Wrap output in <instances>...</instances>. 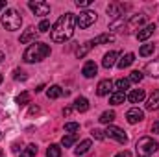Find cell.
I'll use <instances>...</instances> for the list:
<instances>
[{"label": "cell", "mask_w": 159, "mask_h": 157, "mask_svg": "<svg viewBox=\"0 0 159 157\" xmlns=\"http://www.w3.org/2000/svg\"><path fill=\"white\" fill-rule=\"evenodd\" d=\"M15 102H17V105H19V107L28 105V104H30V92H20V94L17 96V100H15Z\"/></svg>", "instance_id": "f1b7e54d"}, {"label": "cell", "mask_w": 159, "mask_h": 157, "mask_svg": "<svg viewBox=\"0 0 159 157\" xmlns=\"http://www.w3.org/2000/svg\"><path fill=\"white\" fill-rule=\"evenodd\" d=\"M144 118V113L139 109V107H131L128 113H126V120L129 122V124H137V122H141Z\"/></svg>", "instance_id": "ba28073f"}, {"label": "cell", "mask_w": 159, "mask_h": 157, "mask_svg": "<svg viewBox=\"0 0 159 157\" xmlns=\"http://www.w3.org/2000/svg\"><path fill=\"white\" fill-rule=\"evenodd\" d=\"M4 7H6V2H4V0H2V2H0V11H2V9H4Z\"/></svg>", "instance_id": "7bdbcfd3"}, {"label": "cell", "mask_w": 159, "mask_h": 157, "mask_svg": "<svg viewBox=\"0 0 159 157\" xmlns=\"http://www.w3.org/2000/svg\"><path fill=\"white\" fill-rule=\"evenodd\" d=\"M74 109L80 111V113H85V111L89 109V100L83 98V96H78V98L74 100Z\"/></svg>", "instance_id": "ffe728a7"}, {"label": "cell", "mask_w": 159, "mask_h": 157, "mask_svg": "<svg viewBox=\"0 0 159 157\" xmlns=\"http://www.w3.org/2000/svg\"><path fill=\"white\" fill-rule=\"evenodd\" d=\"M28 7L37 15V17H46L50 13V4L48 2H43V0H30L28 2Z\"/></svg>", "instance_id": "52a82bcc"}, {"label": "cell", "mask_w": 159, "mask_h": 157, "mask_svg": "<svg viewBox=\"0 0 159 157\" xmlns=\"http://www.w3.org/2000/svg\"><path fill=\"white\" fill-rule=\"evenodd\" d=\"M37 34H39V32H37V28H32V26H30L28 30H24V34L20 35V39H19V41H20L22 44H28V43H32V41L35 43Z\"/></svg>", "instance_id": "4fadbf2b"}, {"label": "cell", "mask_w": 159, "mask_h": 157, "mask_svg": "<svg viewBox=\"0 0 159 157\" xmlns=\"http://www.w3.org/2000/svg\"><path fill=\"white\" fill-rule=\"evenodd\" d=\"M115 157H131V154H129L128 150H124V152H119V154H117Z\"/></svg>", "instance_id": "f35d334b"}, {"label": "cell", "mask_w": 159, "mask_h": 157, "mask_svg": "<svg viewBox=\"0 0 159 157\" xmlns=\"http://www.w3.org/2000/svg\"><path fill=\"white\" fill-rule=\"evenodd\" d=\"M22 24V17L17 9H6V13L2 15V26L7 30V32H15L19 30Z\"/></svg>", "instance_id": "277c9868"}, {"label": "cell", "mask_w": 159, "mask_h": 157, "mask_svg": "<svg viewBox=\"0 0 159 157\" xmlns=\"http://www.w3.org/2000/svg\"><path fill=\"white\" fill-rule=\"evenodd\" d=\"M144 78V72H141V70H131V74H129V83H139L141 79Z\"/></svg>", "instance_id": "1f68e13d"}, {"label": "cell", "mask_w": 159, "mask_h": 157, "mask_svg": "<svg viewBox=\"0 0 159 157\" xmlns=\"http://www.w3.org/2000/svg\"><path fill=\"white\" fill-rule=\"evenodd\" d=\"M78 129H80V124H78V122H67V124H65V131H67L69 135H74Z\"/></svg>", "instance_id": "d6a6232c"}, {"label": "cell", "mask_w": 159, "mask_h": 157, "mask_svg": "<svg viewBox=\"0 0 159 157\" xmlns=\"http://www.w3.org/2000/svg\"><path fill=\"white\" fill-rule=\"evenodd\" d=\"M144 96H146V92L143 89H133V91H129L126 94V100H129L131 104H141L144 100Z\"/></svg>", "instance_id": "30bf717a"}, {"label": "cell", "mask_w": 159, "mask_h": 157, "mask_svg": "<svg viewBox=\"0 0 159 157\" xmlns=\"http://www.w3.org/2000/svg\"><path fill=\"white\" fill-rule=\"evenodd\" d=\"M46 157H61V146L59 144H50L46 150Z\"/></svg>", "instance_id": "4316f807"}, {"label": "cell", "mask_w": 159, "mask_h": 157, "mask_svg": "<svg viewBox=\"0 0 159 157\" xmlns=\"http://www.w3.org/2000/svg\"><path fill=\"white\" fill-rule=\"evenodd\" d=\"M74 26H76V17L74 13H65L61 15L56 24L52 26V32H50V37L54 43H65L74 35Z\"/></svg>", "instance_id": "6da1fadb"}, {"label": "cell", "mask_w": 159, "mask_h": 157, "mask_svg": "<svg viewBox=\"0 0 159 157\" xmlns=\"http://www.w3.org/2000/svg\"><path fill=\"white\" fill-rule=\"evenodd\" d=\"M76 6L78 7H89L91 6V0H76Z\"/></svg>", "instance_id": "74e56055"}, {"label": "cell", "mask_w": 159, "mask_h": 157, "mask_svg": "<svg viewBox=\"0 0 159 157\" xmlns=\"http://www.w3.org/2000/svg\"><path fill=\"white\" fill-rule=\"evenodd\" d=\"M124 100H126V92H122V91H115V92L109 96V104H113V105L124 104Z\"/></svg>", "instance_id": "7402d4cb"}, {"label": "cell", "mask_w": 159, "mask_h": 157, "mask_svg": "<svg viewBox=\"0 0 159 157\" xmlns=\"http://www.w3.org/2000/svg\"><path fill=\"white\" fill-rule=\"evenodd\" d=\"M2 59H4V52L0 50V63H2Z\"/></svg>", "instance_id": "ee69618b"}, {"label": "cell", "mask_w": 159, "mask_h": 157, "mask_svg": "<svg viewBox=\"0 0 159 157\" xmlns=\"http://www.w3.org/2000/svg\"><path fill=\"white\" fill-rule=\"evenodd\" d=\"M154 50H156V44H143L141 50H139V54H141L143 57H148V56L154 54Z\"/></svg>", "instance_id": "83f0119b"}, {"label": "cell", "mask_w": 159, "mask_h": 157, "mask_svg": "<svg viewBox=\"0 0 159 157\" xmlns=\"http://www.w3.org/2000/svg\"><path fill=\"white\" fill-rule=\"evenodd\" d=\"M13 78L17 79V81H26L28 76H26V72L24 70H20V69H15V72H13Z\"/></svg>", "instance_id": "d590c367"}, {"label": "cell", "mask_w": 159, "mask_h": 157, "mask_svg": "<svg viewBox=\"0 0 159 157\" xmlns=\"http://www.w3.org/2000/svg\"><path fill=\"white\" fill-rule=\"evenodd\" d=\"M115 117H117V115H115V111H104V113L100 115V118H98V120H100L102 124H107V126H109V124L115 120Z\"/></svg>", "instance_id": "484cf974"}, {"label": "cell", "mask_w": 159, "mask_h": 157, "mask_svg": "<svg viewBox=\"0 0 159 157\" xmlns=\"http://www.w3.org/2000/svg\"><path fill=\"white\" fill-rule=\"evenodd\" d=\"M50 56V46L48 44H44V43H39V41H35V43H32L26 50H24V61L26 63H39L43 59H46Z\"/></svg>", "instance_id": "7a4b0ae2"}, {"label": "cell", "mask_w": 159, "mask_h": 157, "mask_svg": "<svg viewBox=\"0 0 159 157\" xmlns=\"http://www.w3.org/2000/svg\"><path fill=\"white\" fill-rule=\"evenodd\" d=\"M152 133H159V122H154L152 124Z\"/></svg>", "instance_id": "60d3db41"}, {"label": "cell", "mask_w": 159, "mask_h": 157, "mask_svg": "<svg viewBox=\"0 0 159 157\" xmlns=\"http://www.w3.org/2000/svg\"><path fill=\"white\" fill-rule=\"evenodd\" d=\"M96 72H98V67H96L94 61H87V63L83 65V69H81V74H83L85 78H94Z\"/></svg>", "instance_id": "5bb4252c"}, {"label": "cell", "mask_w": 159, "mask_h": 157, "mask_svg": "<svg viewBox=\"0 0 159 157\" xmlns=\"http://www.w3.org/2000/svg\"><path fill=\"white\" fill-rule=\"evenodd\" d=\"M0 137H2V131H0Z\"/></svg>", "instance_id": "7dc6e473"}, {"label": "cell", "mask_w": 159, "mask_h": 157, "mask_svg": "<svg viewBox=\"0 0 159 157\" xmlns=\"http://www.w3.org/2000/svg\"><path fill=\"white\" fill-rule=\"evenodd\" d=\"M133 61H135V54H131V52H128V54H124V56L120 57L119 61H117V67L124 70V69H128V67H129V65H131Z\"/></svg>", "instance_id": "9a60e30c"}, {"label": "cell", "mask_w": 159, "mask_h": 157, "mask_svg": "<svg viewBox=\"0 0 159 157\" xmlns=\"http://www.w3.org/2000/svg\"><path fill=\"white\" fill-rule=\"evenodd\" d=\"M35 113H39V107L37 105H32L30 107V115H35Z\"/></svg>", "instance_id": "b9f144b4"}, {"label": "cell", "mask_w": 159, "mask_h": 157, "mask_svg": "<svg viewBox=\"0 0 159 157\" xmlns=\"http://www.w3.org/2000/svg\"><path fill=\"white\" fill-rule=\"evenodd\" d=\"M91 135H93L96 141H104V139H106V133H104L102 129H93V131H91Z\"/></svg>", "instance_id": "8d00e7d4"}, {"label": "cell", "mask_w": 159, "mask_h": 157, "mask_svg": "<svg viewBox=\"0 0 159 157\" xmlns=\"http://www.w3.org/2000/svg\"><path fill=\"white\" fill-rule=\"evenodd\" d=\"M74 142H76V135H65V137L61 139V144H63L65 148H70Z\"/></svg>", "instance_id": "836d02e7"}, {"label": "cell", "mask_w": 159, "mask_h": 157, "mask_svg": "<svg viewBox=\"0 0 159 157\" xmlns=\"http://www.w3.org/2000/svg\"><path fill=\"white\" fill-rule=\"evenodd\" d=\"M144 22H146V15L141 13V15H133V17L129 19V22H128V26H129V28H135V26H141V24H144Z\"/></svg>", "instance_id": "603a6c76"}, {"label": "cell", "mask_w": 159, "mask_h": 157, "mask_svg": "<svg viewBox=\"0 0 159 157\" xmlns=\"http://www.w3.org/2000/svg\"><path fill=\"white\" fill-rule=\"evenodd\" d=\"M2 79H4V78H2V74H0V85H2Z\"/></svg>", "instance_id": "bcb514c9"}, {"label": "cell", "mask_w": 159, "mask_h": 157, "mask_svg": "<svg viewBox=\"0 0 159 157\" xmlns=\"http://www.w3.org/2000/svg\"><path fill=\"white\" fill-rule=\"evenodd\" d=\"M117 56H119V54L113 52V50L107 52V54L104 56V59H102V67H104V69H111V67L117 63Z\"/></svg>", "instance_id": "e0dca14e"}, {"label": "cell", "mask_w": 159, "mask_h": 157, "mask_svg": "<svg viewBox=\"0 0 159 157\" xmlns=\"http://www.w3.org/2000/svg\"><path fill=\"white\" fill-rule=\"evenodd\" d=\"M111 89H113V81L111 79H102L98 83V87H96V94L98 96H106V94L111 92Z\"/></svg>", "instance_id": "8fae6325"}, {"label": "cell", "mask_w": 159, "mask_h": 157, "mask_svg": "<svg viewBox=\"0 0 159 157\" xmlns=\"http://www.w3.org/2000/svg\"><path fill=\"white\" fill-rule=\"evenodd\" d=\"M154 32H156V24H146L144 28H141V30L137 32L135 37H137V41H146L154 35Z\"/></svg>", "instance_id": "9c48e42d"}, {"label": "cell", "mask_w": 159, "mask_h": 157, "mask_svg": "<svg viewBox=\"0 0 159 157\" xmlns=\"http://www.w3.org/2000/svg\"><path fill=\"white\" fill-rule=\"evenodd\" d=\"M144 72L152 78H159V61H154V63H148L144 67Z\"/></svg>", "instance_id": "44dd1931"}, {"label": "cell", "mask_w": 159, "mask_h": 157, "mask_svg": "<svg viewBox=\"0 0 159 157\" xmlns=\"http://www.w3.org/2000/svg\"><path fill=\"white\" fill-rule=\"evenodd\" d=\"M72 109H74V107H65V109H63V115H65V117H70Z\"/></svg>", "instance_id": "ab89813d"}, {"label": "cell", "mask_w": 159, "mask_h": 157, "mask_svg": "<svg viewBox=\"0 0 159 157\" xmlns=\"http://www.w3.org/2000/svg\"><path fill=\"white\" fill-rule=\"evenodd\" d=\"M157 150H159V142L154 137H143V139L137 141V146H135V154L139 157H150Z\"/></svg>", "instance_id": "3957f363"}, {"label": "cell", "mask_w": 159, "mask_h": 157, "mask_svg": "<svg viewBox=\"0 0 159 157\" xmlns=\"http://www.w3.org/2000/svg\"><path fill=\"white\" fill-rule=\"evenodd\" d=\"M96 22V13L91 11V9H85V11H80V15L76 17V26H80L81 30L89 28L91 24Z\"/></svg>", "instance_id": "5b68a950"}, {"label": "cell", "mask_w": 159, "mask_h": 157, "mask_svg": "<svg viewBox=\"0 0 159 157\" xmlns=\"http://www.w3.org/2000/svg\"><path fill=\"white\" fill-rule=\"evenodd\" d=\"M124 9H129V4H111V6H107V13L111 17L124 15Z\"/></svg>", "instance_id": "7c38bea8"}, {"label": "cell", "mask_w": 159, "mask_h": 157, "mask_svg": "<svg viewBox=\"0 0 159 157\" xmlns=\"http://www.w3.org/2000/svg\"><path fill=\"white\" fill-rule=\"evenodd\" d=\"M91 146H93L91 139H85V141H81V142H80L78 146L74 148V154H76L78 157H80V155H83V154H87V152L91 150Z\"/></svg>", "instance_id": "ac0fdd59"}, {"label": "cell", "mask_w": 159, "mask_h": 157, "mask_svg": "<svg viewBox=\"0 0 159 157\" xmlns=\"http://www.w3.org/2000/svg\"><path fill=\"white\" fill-rule=\"evenodd\" d=\"M48 30H50V20L43 19V20L39 22V26H37V32H39V34H46Z\"/></svg>", "instance_id": "e575fe53"}, {"label": "cell", "mask_w": 159, "mask_h": 157, "mask_svg": "<svg viewBox=\"0 0 159 157\" xmlns=\"http://www.w3.org/2000/svg\"><path fill=\"white\" fill-rule=\"evenodd\" d=\"M93 46H94V44H93V41H87V43H83L78 50H76V56H78L80 59H81V57H85V56H87V52H89Z\"/></svg>", "instance_id": "d4e9b609"}, {"label": "cell", "mask_w": 159, "mask_h": 157, "mask_svg": "<svg viewBox=\"0 0 159 157\" xmlns=\"http://www.w3.org/2000/svg\"><path fill=\"white\" fill-rule=\"evenodd\" d=\"M113 85L117 87V91H122V92H124V91L129 87V79H128V78H120V79H117Z\"/></svg>", "instance_id": "4dcf8cb0"}, {"label": "cell", "mask_w": 159, "mask_h": 157, "mask_svg": "<svg viewBox=\"0 0 159 157\" xmlns=\"http://www.w3.org/2000/svg\"><path fill=\"white\" fill-rule=\"evenodd\" d=\"M104 133H106L107 139H113V141H117L120 144H126V142H128V135H126L120 128H117V126H111V124H109Z\"/></svg>", "instance_id": "8992f818"}, {"label": "cell", "mask_w": 159, "mask_h": 157, "mask_svg": "<svg viewBox=\"0 0 159 157\" xmlns=\"http://www.w3.org/2000/svg\"><path fill=\"white\" fill-rule=\"evenodd\" d=\"M93 41V44L94 46H98V44H106V43H113L115 41V35L113 34H102V35H98V37H94Z\"/></svg>", "instance_id": "d6986e66"}, {"label": "cell", "mask_w": 159, "mask_h": 157, "mask_svg": "<svg viewBox=\"0 0 159 157\" xmlns=\"http://www.w3.org/2000/svg\"><path fill=\"white\" fill-rule=\"evenodd\" d=\"M0 157H4V152H2V150H0Z\"/></svg>", "instance_id": "f6af8a7d"}, {"label": "cell", "mask_w": 159, "mask_h": 157, "mask_svg": "<svg viewBox=\"0 0 159 157\" xmlns=\"http://www.w3.org/2000/svg\"><path fill=\"white\" fill-rule=\"evenodd\" d=\"M46 96L50 98V100H56V98H59V96H63V89L59 87V85H52L48 91H46Z\"/></svg>", "instance_id": "cb8c5ba5"}, {"label": "cell", "mask_w": 159, "mask_h": 157, "mask_svg": "<svg viewBox=\"0 0 159 157\" xmlns=\"http://www.w3.org/2000/svg\"><path fill=\"white\" fill-rule=\"evenodd\" d=\"M157 107H159V89H156V91L150 94L148 102H146V109H148V111H156Z\"/></svg>", "instance_id": "2e32d148"}, {"label": "cell", "mask_w": 159, "mask_h": 157, "mask_svg": "<svg viewBox=\"0 0 159 157\" xmlns=\"http://www.w3.org/2000/svg\"><path fill=\"white\" fill-rule=\"evenodd\" d=\"M35 154H37V146H35V144H28V146L22 150L20 157H35Z\"/></svg>", "instance_id": "f546056e"}]
</instances>
